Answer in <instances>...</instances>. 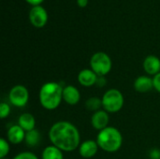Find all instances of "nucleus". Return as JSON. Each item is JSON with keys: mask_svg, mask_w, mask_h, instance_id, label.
<instances>
[{"mask_svg": "<svg viewBox=\"0 0 160 159\" xmlns=\"http://www.w3.org/2000/svg\"><path fill=\"white\" fill-rule=\"evenodd\" d=\"M13 159H38V157L30 152H22L18 154Z\"/></svg>", "mask_w": 160, "mask_h": 159, "instance_id": "nucleus-21", "label": "nucleus"}, {"mask_svg": "<svg viewBox=\"0 0 160 159\" xmlns=\"http://www.w3.org/2000/svg\"><path fill=\"white\" fill-rule=\"evenodd\" d=\"M153 82H154V88L158 93H160V72L158 74H157L156 76H154Z\"/></svg>", "mask_w": 160, "mask_h": 159, "instance_id": "nucleus-22", "label": "nucleus"}, {"mask_svg": "<svg viewBox=\"0 0 160 159\" xmlns=\"http://www.w3.org/2000/svg\"><path fill=\"white\" fill-rule=\"evenodd\" d=\"M8 99L10 103L18 108L24 107L29 99V93L28 90L22 85H15L13 86L8 94Z\"/></svg>", "mask_w": 160, "mask_h": 159, "instance_id": "nucleus-6", "label": "nucleus"}, {"mask_svg": "<svg viewBox=\"0 0 160 159\" xmlns=\"http://www.w3.org/2000/svg\"><path fill=\"white\" fill-rule=\"evenodd\" d=\"M112 60L110 56L102 52H96L93 54L90 60V67L91 69L98 75L104 77L107 75L112 69Z\"/></svg>", "mask_w": 160, "mask_h": 159, "instance_id": "nucleus-5", "label": "nucleus"}, {"mask_svg": "<svg viewBox=\"0 0 160 159\" xmlns=\"http://www.w3.org/2000/svg\"><path fill=\"white\" fill-rule=\"evenodd\" d=\"M10 113V107L8 103L1 102L0 103V117L2 119H5L8 117Z\"/></svg>", "mask_w": 160, "mask_h": 159, "instance_id": "nucleus-20", "label": "nucleus"}, {"mask_svg": "<svg viewBox=\"0 0 160 159\" xmlns=\"http://www.w3.org/2000/svg\"><path fill=\"white\" fill-rule=\"evenodd\" d=\"M109 120H110V118H109L108 112L106 111L99 110L93 113V115L91 117V124L95 129L101 131L104 128L108 127Z\"/></svg>", "mask_w": 160, "mask_h": 159, "instance_id": "nucleus-8", "label": "nucleus"}, {"mask_svg": "<svg viewBox=\"0 0 160 159\" xmlns=\"http://www.w3.org/2000/svg\"><path fill=\"white\" fill-rule=\"evenodd\" d=\"M134 88L139 93H147L154 88L153 79L147 76H140L134 82Z\"/></svg>", "mask_w": 160, "mask_h": 159, "instance_id": "nucleus-14", "label": "nucleus"}, {"mask_svg": "<svg viewBox=\"0 0 160 159\" xmlns=\"http://www.w3.org/2000/svg\"><path fill=\"white\" fill-rule=\"evenodd\" d=\"M25 1H27L29 4H31V5H33V6L35 7V6H38V5H39L40 3H42L44 0H25Z\"/></svg>", "mask_w": 160, "mask_h": 159, "instance_id": "nucleus-25", "label": "nucleus"}, {"mask_svg": "<svg viewBox=\"0 0 160 159\" xmlns=\"http://www.w3.org/2000/svg\"><path fill=\"white\" fill-rule=\"evenodd\" d=\"M49 139L52 145L65 152H72L81 144L78 128L67 121L53 124L49 130Z\"/></svg>", "mask_w": 160, "mask_h": 159, "instance_id": "nucleus-1", "label": "nucleus"}, {"mask_svg": "<svg viewBox=\"0 0 160 159\" xmlns=\"http://www.w3.org/2000/svg\"><path fill=\"white\" fill-rule=\"evenodd\" d=\"M105 82H106V80L104 79V77L98 76V81H97V84H98V86H103V85L105 84Z\"/></svg>", "mask_w": 160, "mask_h": 159, "instance_id": "nucleus-24", "label": "nucleus"}, {"mask_svg": "<svg viewBox=\"0 0 160 159\" xmlns=\"http://www.w3.org/2000/svg\"><path fill=\"white\" fill-rule=\"evenodd\" d=\"M63 100V87L55 82L44 83L39 90V102L41 106L48 110L57 109Z\"/></svg>", "mask_w": 160, "mask_h": 159, "instance_id": "nucleus-2", "label": "nucleus"}, {"mask_svg": "<svg viewBox=\"0 0 160 159\" xmlns=\"http://www.w3.org/2000/svg\"><path fill=\"white\" fill-rule=\"evenodd\" d=\"M29 20L34 26L38 28H41L46 24L48 21L47 11L40 6H35L30 10Z\"/></svg>", "mask_w": 160, "mask_h": 159, "instance_id": "nucleus-7", "label": "nucleus"}, {"mask_svg": "<svg viewBox=\"0 0 160 159\" xmlns=\"http://www.w3.org/2000/svg\"><path fill=\"white\" fill-rule=\"evenodd\" d=\"M81 99L80 91L73 85H68L63 88V100L68 105H76Z\"/></svg>", "mask_w": 160, "mask_h": 159, "instance_id": "nucleus-11", "label": "nucleus"}, {"mask_svg": "<svg viewBox=\"0 0 160 159\" xmlns=\"http://www.w3.org/2000/svg\"><path fill=\"white\" fill-rule=\"evenodd\" d=\"M98 142L92 140H88L83 142L79 146V153L80 156L83 158H92L98 153Z\"/></svg>", "mask_w": 160, "mask_h": 159, "instance_id": "nucleus-9", "label": "nucleus"}, {"mask_svg": "<svg viewBox=\"0 0 160 159\" xmlns=\"http://www.w3.org/2000/svg\"><path fill=\"white\" fill-rule=\"evenodd\" d=\"M77 3H78V5H79L81 7H84L87 6L88 0H77Z\"/></svg>", "mask_w": 160, "mask_h": 159, "instance_id": "nucleus-26", "label": "nucleus"}, {"mask_svg": "<svg viewBox=\"0 0 160 159\" xmlns=\"http://www.w3.org/2000/svg\"><path fill=\"white\" fill-rule=\"evenodd\" d=\"M9 152V144L5 139L0 140V159L5 158Z\"/></svg>", "mask_w": 160, "mask_h": 159, "instance_id": "nucleus-19", "label": "nucleus"}, {"mask_svg": "<svg viewBox=\"0 0 160 159\" xmlns=\"http://www.w3.org/2000/svg\"><path fill=\"white\" fill-rule=\"evenodd\" d=\"M25 134L26 132L19 126H12L8 128L7 136H8V141L12 143V144H19L25 139Z\"/></svg>", "mask_w": 160, "mask_h": 159, "instance_id": "nucleus-12", "label": "nucleus"}, {"mask_svg": "<svg viewBox=\"0 0 160 159\" xmlns=\"http://www.w3.org/2000/svg\"><path fill=\"white\" fill-rule=\"evenodd\" d=\"M97 142L98 147L103 151L108 153H115L122 146L123 137L117 128L108 127L99 131L97 137Z\"/></svg>", "mask_w": 160, "mask_h": 159, "instance_id": "nucleus-3", "label": "nucleus"}, {"mask_svg": "<svg viewBox=\"0 0 160 159\" xmlns=\"http://www.w3.org/2000/svg\"><path fill=\"white\" fill-rule=\"evenodd\" d=\"M42 159H64L62 151L54 145L47 146L42 152Z\"/></svg>", "mask_w": 160, "mask_h": 159, "instance_id": "nucleus-16", "label": "nucleus"}, {"mask_svg": "<svg viewBox=\"0 0 160 159\" xmlns=\"http://www.w3.org/2000/svg\"><path fill=\"white\" fill-rule=\"evenodd\" d=\"M2 159H6V158H2Z\"/></svg>", "mask_w": 160, "mask_h": 159, "instance_id": "nucleus-27", "label": "nucleus"}, {"mask_svg": "<svg viewBox=\"0 0 160 159\" xmlns=\"http://www.w3.org/2000/svg\"><path fill=\"white\" fill-rule=\"evenodd\" d=\"M150 157H152V159H160V151L159 150H153L150 153Z\"/></svg>", "mask_w": 160, "mask_h": 159, "instance_id": "nucleus-23", "label": "nucleus"}, {"mask_svg": "<svg viewBox=\"0 0 160 159\" xmlns=\"http://www.w3.org/2000/svg\"><path fill=\"white\" fill-rule=\"evenodd\" d=\"M40 140H41L40 133L36 129H33L29 132H26V134H25L24 141H25L27 146H29V147L37 146L40 142Z\"/></svg>", "mask_w": 160, "mask_h": 159, "instance_id": "nucleus-17", "label": "nucleus"}, {"mask_svg": "<svg viewBox=\"0 0 160 159\" xmlns=\"http://www.w3.org/2000/svg\"><path fill=\"white\" fill-rule=\"evenodd\" d=\"M18 125L25 131L29 132L35 129L36 127V120L31 113H22L18 120Z\"/></svg>", "mask_w": 160, "mask_h": 159, "instance_id": "nucleus-15", "label": "nucleus"}, {"mask_svg": "<svg viewBox=\"0 0 160 159\" xmlns=\"http://www.w3.org/2000/svg\"><path fill=\"white\" fill-rule=\"evenodd\" d=\"M124 106L123 94L117 89L108 90L102 97V108L107 112H117Z\"/></svg>", "mask_w": 160, "mask_h": 159, "instance_id": "nucleus-4", "label": "nucleus"}, {"mask_svg": "<svg viewBox=\"0 0 160 159\" xmlns=\"http://www.w3.org/2000/svg\"><path fill=\"white\" fill-rule=\"evenodd\" d=\"M143 68L148 75L156 76L160 72V59L155 55H148L143 61Z\"/></svg>", "mask_w": 160, "mask_h": 159, "instance_id": "nucleus-13", "label": "nucleus"}, {"mask_svg": "<svg viewBox=\"0 0 160 159\" xmlns=\"http://www.w3.org/2000/svg\"><path fill=\"white\" fill-rule=\"evenodd\" d=\"M102 107V98L97 97H92L88 98L85 101V108L88 111H93V112H98L99 109Z\"/></svg>", "mask_w": 160, "mask_h": 159, "instance_id": "nucleus-18", "label": "nucleus"}, {"mask_svg": "<svg viewBox=\"0 0 160 159\" xmlns=\"http://www.w3.org/2000/svg\"><path fill=\"white\" fill-rule=\"evenodd\" d=\"M98 76L92 70V69H82L78 74V82L81 85L84 87H90L97 84Z\"/></svg>", "mask_w": 160, "mask_h": 159, "instance_id": "nucleus-10", "label": "nucleus"}]
</instances>
